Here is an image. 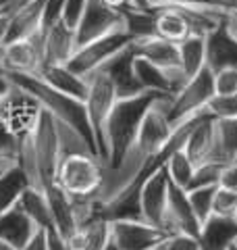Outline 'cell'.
Instances as JSON below:
<instances>
[{"label":"cell","mask_w":237,"mask_h":250,"mask_svg":"<svg viewBox=\"0 0 237 250\" xmlns=\"http://www.w3.org/2000/svg\"><path fill=\"white\" fill-rule=\"evenodd\" d=\"M4 75L13 85H17L23 92L31 94L40 103V106H42L46 113H50L57 121L69 125L71 129H75L77 134L85 140V144L92 148V152L98 156V148H96V140H94V131H92V125L88 119V111H85V104L81 100L71 98L67 94L54 90L52 85H48L38 75L13 73V71H4Z\"/></svg>","instance_id":"6da1fadb"},{"label":"cell","mask_w":237,"mask_h":250,"mask_svg":"<svg viewBox=\"0 0 237 250\" xmlns=\"http://www.w3.org/2000/svg\"><path fill=\"white\" fill-rule=\"evenodd\" d=\"M167 94L158 92H144L131 98H118L113 106L108 121H106V148L108 161L106 169H117L123 163L125 154L129 152L139 131V125L144 121L146 113Z\"/></svg>","instance_id":"7a4b0ae2"},{"label":"cell","mask_w":237,"mask_h":250,"mask_svg":"<svg viewBox=\"0 0 237 250\" xmlns=\"http://www.w3.org/2000/svg\"><path fill=\"white\" fill-rule=\"evenodd\" d=\"M106 167L92 152H67L60 156L57 184L73 200L98 198L104 186Z\"/></svg>","instance_id":"3957f363"},{"label":"cell","mask_w":237,"mask_h":250,"mask_svg":"<svg viewBox=\"0 0 237 250\" xmlns=\"http://www.w3.org/2000/svg\"><path fill=\"white\" fill-rule=\"evenodd\" d=\"M29 152L34 159V177L31 188L46 190L48 186L57 184V171L60 163V140L57 119L42 108L34 134L29 138Z\"/></svg>","instance_id":"277c9868"},{"label":"cell","mask_w":237,"mask_h":250,"mask_svg":"<svg viewBox=\"0 0 237 250\" xmlns=\"http://www.w3.org/2000/svg\"><path fill=\"white\" fill-rule=\"evenodd\" d=\"M215 96V77L208 67H204L196 77L183 83V88L175 96L164 100V113H167L169 123L177 127L192 117L208 111V104Z\"/></svg>","instance_id":"5b68a950"},{"label":"cell","mask_w":237,"mask_h":250,"mask_svg":"<svg viewBox=\"0 0 237 250\" xmlns=\"http://www.w3.org/2000/svg\"><path fill=\"white\" fill-rule=\"evenodd\" d=\"M88 96H85L83 104L88 111V119L94 131V140H96V148H98V159L106 165L108 161V148H106V121L113 106L117 104V90L110 83L108 77L102 71H94L88 75Z\"/></svg>","instance_id":"8992f818"},{"label":"cell","mask_w":237,"mask_h":250,"mask_svg":"<svg viewBox=\"0 0 237 250\" xmlns=\"http://www.w3.org/2000/svg\"><path fill=\"white\" fill-rule=\"evenodd\" d=\"M40 115H42V106L38 100L13 83L11 90L0 98V121H4L21 140H27L34 134Z\"/></svg>","instance_id":"52a82bcc"},{"label":"cell","mask_w":237,"mask_h":250,"mask_svg":"<svg viewBox=\"0 0 237 250\" xmlns=\"http://www.w3.org/2000/svg\"><path fill=\"white\" fill-rule=\"evenodd\" d=\"M131 42H133L131 36L125 29L113 31V34H108L104 38H98V40H94V42L79 46L73 54V59L67 62V67L71 71H75L77 75L88 77L90 73L98 71V69L104 65L108 59H113L117 52L127 48Z\"/></svg>","instance_id":"ba28073f"},{"label":"cell","mask_w":237,"mask_h":250,"mask_svg":"<svg viewBox=\"0 0 237 250\" xmlns=\"http://www.w3.org/2000/svg\"><path fill=\"white\" fill-rule=\"evenodd\" d=\"M44 42H46V31L40 29L29 38L4 44L0 48L2 71L38 75L40 69L44 67Z\"/></svg>","instance_id":"9c48e42d"},{"label":"cell","mask_w":237,"mask_h":250,"mask_svg":"<svg viewBox=\"0 0 237 250\" xmlns=\"http://www.w3.org/2000/svg\"><path fill=\"white\" fill-rule=\"evenodd\" d=\"M123 29V15L110 9L102 0H88V6L83 11V17L75 29L77 48L88 42H94L98 38H104L113 31Z\"/></svg>","instance_id":"30bf717a"},{"label":"cell","mask_w":237,"mask_h":250,"mask_svg":"<svg viewBox=\"0 0 237 250\" xmlns=\"http://www.w3.org/2000/svg\"><path fill=\"white\" fill-rule=\"evenodd\" d=\"M167 229L154 228L146 221H113L110 240L121 250H152L169 240Z\"/></svg>","instance_id":"8fae6325"},{"label":"cell","mask_w":237,"mask_h":250,"mask_svg":"<svg viewBox=\"0 0 237 250\" xmlns=\"http://www.w3.org/2000/svg\"><path fill=\"white\" fill-rule=\"evenodd\" d=\"M169 175L167 165L154 171L139 188V205H141V219L154 228L164 229L167 219V200H169Z\"/></svg>","instance_id":"7c38bea8"},{"label":"cell","mask_w":237,"mask_h":250,"mask_svg":"<svg viewBox=\"0 0 237 250\" xmlns=\"http://www.w3.org/2000/svg\"><path fill=\"white\" fill-rule=\"evenodd\" d=\"M171 182V179H169ZM164 229L169 233H187L198 238L202 229L200 219L196 217L192 202H189L187 190L175 184H169V200H167V219H164Z\"/></svg>","instance_id":"4fadbf2b"},{"label":"cell","mask_w":237,"mask_h":250,"mask_svg":"<svg viewBox=\"0 0 237 250\" xmlns=\"http://www.w3.org/2000/svg\"><path fill=\"white\" fill-rule=\"evenodd\" d=\"M133 62H136V52H133L131 44L127 48H123L121 52H117L113 59H108L104 65H102L98 71L104 73L110 83L115 85L117 96L118 98H131L138 96V94H144L141 85L133 71Z\"/></svg>","instance_id":"5bb4252c"},{"label":"cell","mask_w":237,"mask_h":250,"mask_svg":"<svg viewBox=\"0 0 237 250\" xmlns=\"http://www.w3.org/2000/svg\"><path fill=\"white\" fill-rule=\"evenodd\" d=\"M215 148H217V117L210 111H206L202 115V119L194 125V129L189 131L183 150L198 167L202 163L215 159Z\"/></svg>","instance_id":"9a60e30c"},{"label":"cell","mask_w":237,"mask_h":250,"mask_svg":"<svg viewBox=\"0 0 237 250\" xmlns=\"http://www.w3.org/2000/svg\"><path fill=\"white\" fill-rule=\"evenodd\" d=\"M131 48L136 52V57L146 59L148 62L164 69V71H181L179 44H173V42H167L158 36H152V38L133 40Z\"/></svg>","instance_id":"2e32d148"},{"label":"cell","mask_w":237,"mask_h":250,"mask_svg":"<svg viewBox=\"0 0 237 250\" xmlns=\"http://www.w3.org/2000/svg\"><path fill=\"white\" fill-rule=\"evenodd\" d=\"M152 9H154V27L158 38L173 44H181L189 36H194L189 19L181 6L158 4V6H152Z\"/></svg>","instance_id":"e0dca14e"},{"label":"cell","mask_w":237,"mask_h":250,"mask_svg":"<svg viewBox=\"0 0 237 250\" xmlns=\"http://www.w3.org/2000/svg\"><path fill=\"white\" fill-rule=\"evenodd\" d=\"M75 50H77L75 29H71L62 21H59L57 25L46 31L44 67L46 65H67V62L73 59Z\"/></svg>","instance_id":"ac0fdd59"},{"label":"cell","mask_w":237,"mask_h":250,"mask_svg":"<svg viewBox=\"0 0 237 250\" xmlns=\"http://www.w3.org/2000/svg\"><path fill=\"white\" fill-rule=\"evenodd\" d=\"M206 67L210 71L223 67H237V40L227 34L223 19L218 27L206 36Z\"/></svg>","instance_id":"d6986e66"},{"label":"cell","mask_w":237,"mask_h":250,"mask_svg":"<svg viewBox=\"0 0 237 250\" xmlns=\"http://www.w3.org/2000/svg\"><path fill=\"white\" fill-rule=\"evenodd\" d=\"M46 200L50 207V215H52V223L62 238H69L71 233L77 229V215H75V207L69 194L62 190L59 184H52L44 190Z\"/></svg>","instance_id":"ffe728a7"},{"label":"cell","mask_w":237,"mask_h":250,"mask_svg":"<svg viewBox=\"0 0 237 250\" xmlns=\"http://www.w3.org/2000/svg\"><path fill=\"white\" fill-rule=\"evenodd\" d=\"M237 240V219H225L212 215L202 223L198 244L200 250H231Z\"/></svg>","instance_id":"44dd1931"},{"label":"cell","mask_w":237,"mask_h":250,"mask_svg":"<svg viewBox=\"0 0 237 250\" xmlns=\"http://www.w3.org/2000/svg\"><path fill=\"white\" fill-rule=\"evenodd\" d=\"M38 77L52 85L54 90H59L62 94H67L71 98H77V100H85L88 96V77L83 75H77L75 71H71L67 65H46L40 69Z\"/></svg>","instance_id":"7402d4cb"},{"label":"cell","mask_w":237,"mask_h":250,"mask_svg":"<svg viewBox=\"0 0 237 250\" xmlns=\"http://www.w3.org/2000/svg\"><path fill=\"white\" fill-rule=\"evenodd\" d=\"M44 4L46 0H29L25 6H21L19 11H15L11 15V23H9V34H6V42H15V40H23L29 38L31 34L42 29V15H44Z\"/></svg>","instance_id":"603a6c76"},{"label":"cell","mask_w":237,"mask_h":250,"mask_svg":"<svg viewBox=\"0 0 237 250\" xmlns=\"http://www.w3.org/2000/svg\"><path fill=\"white\" fill-rule=\"evenodd\" d=\"M38 228L29 219L23 215L21 208H9L4 213H0V240L9 242L17 250H21L27 242L34 238Z\"/></svg>","instance_id":"cb8c5ba5"},{"label":"cell","mask_w":237,"mask_h":250,"mask_svg":"<svg viewBox=\"0 0 237 250\" xmlns=\"http://www.w3.org/2000/svg\"><path fill=\"white\" fill-rule=\"evenodd\" d=\"M118 13L123 15V29L131 36V40H141V38L156 36L152 6H141L133 0L131 4L123 6Z\"/></svg>","instance_id":"d4e9b609"},{"label":"cell","mask_w":237,"mask_h":250,"mask_svg":"<svg viewBox=\"0 0 237 250\" xmlns=\"http://www.w3.org/2000/svg\"><path fill=\"white\" fill-rule=\"evenodd\" d=\"M17 208L23 210L31 223L36 225L38 229H52L54 223H52V215H50V207H48V200H46V194L44 190H38V188H27L23 192V196L17 202Z\"/></svg>","instance_id":"484cf974"},{"label":"cell","mask_w":237,"mask_h":250,"mask_svg":"<svg viewBox=\"0 0 237 250\" xmlns=\"http://www.w3.org/2000/svg\"><path fill=\"white\" fill-rule=\"evenodd\" d=\"M31 186L27 173L19 165L0 171V213L17 207L23 192Z\"/></svg>","instance_id":"4316f807"},{"label":"cell","mask_w":237,"mask_h":250,"mask_svg":"<svg viewBox=\"0 0 237 250\" xmlns=\"http://www.w3.org/2000/svg\"><path fill=\"white\" fill-rule=\"evenodd\" d=\"M181 73L185 80H192L206 67V36H189L179 44Z\"/></svg>","instance_id":"83f0119b"},{"label":"cell","mask_w":237,"mask_h":250,"mask_svg":"<svg viewBox=\"0 0 237 250\" xmlns=\"http://www.w3.org/2000/svg\"><path fill=\"white\" fill-rule=\"evenodd\" d=\"M212 161L225 165L237 161V119H217V148Z\"/></svg>","instance_id":"f1b7e54d"},{"label":"cell","mask_w":237,"mask_h":250,"mask_svg":"<svg viewBox=\"0 0 237 250\" xmlns=\"http://www.w3.org/2000/svg\"><path fill=\"white\" fill-rule=\"evenodd\" d=\"M194 173H196V165L185 154L183 148L171 154V159L167 161V175L171 179V184L187 190L189 184H192V179H194Z\"/></svg>","instance_id":"f546056e"},{"label":"cell","mask_w":237,"mask_h":250,"mask_svg":"<svg viewBox=\"0 0 237 250\" xmlns=\"http://www.w3.org/2000/svg\"><path fill=\"white\" fill-rule=\"evenodd\" d=\"M23 140L9 129V125L0 121V171H6L15 165H19Z\"/></svg>","instance_id":"4dcf8cb0"},{"label":"cell","mask_w":237,"mask_h":250,"mask_svg":"<svg viewBox=\"0 0 237 250\" xmlns=\"http://www.w3.org/2000/svg\"><path fill=\"white\" fill-rule=\"evenodd\" d=\"M218 186H206V188H196V190H187L189 202L196 217L200 219V223H206L212 217V200H215V192Z\"/></svg>","instance_id":"1f68e13d"},{"label":"cell","mask_w":237,"mask_h":250,"mask_svg":"<svg viewBox=\"0 0 237 250\" xmlns=\"http://www.w3.org/2000/svg\"><path fill=\"white\" fill-rule=\"evenodd\" d=\"M223 169H225V163H218V161H206V163H202V165H198L194 179H192V184H189L187 190L206 188V186H218Z\"/></svg>","instance_id":"d6a6232c"},{"label":"cell","mask_w":237,"mask_h":250,"mask_svg":"<svg viewBox=\"0 0 237 250\" xmlns=\"http://www.w3.org/2000/svg\"><path fill=\"white\" fill-rule=\"evenodd\" d=\"M235 213H237V192L218 186L215 192V200H212V215L235 219Z\"/></svg>","instance_id":"836d02e7"},{"label":"cell","mask_w":237,"mask_h":250,"mask_svg":"<svg viewBox=\"0 0 237 250\" xmlns=\"http://www.w3.org/2000/svg\"><path fill=\"white\" fill-rule=\"evenodd\" d=\"M217 96H233L237 94V67H223L212 71Z\"/></svg>","instance_id":"e575fe53"},{"label":"cell","mask_w":237,"mask_h":250,"mask_svg":"<svg viewBox=\"0 0 237 250\" xmlns=\"http://www.w3.org/2000/svg\"><path fill=\"white\" fill-rule=\"evenodd\" d=\"M208 111L217 119H237V94H233V96H215L208 104Z\"/></svg>","instance_id":"d590c367"},{"label":"cell","mask_w":237,"mask_h":250,"mask_svg":"<svg viewBox=\"0 0 237 250\" xmlns=\"http://www.w3.org/2000/svg\"><path fill=\"white\" fill-rule=\"evenodd\" d=\"M88 6V0H65V9H62V23L71 29H77L79 21L83 17V11Z\"/></svg>","instance_id":"8d00e7d4"},{"label":"cell","mask_w":237,"mask_h":250,"mask_svg":"<svg viewBox=\"0 0 237 250\" xmlns=\"http://www.w3.org/2000/svg\"><path fill=\"white\" fill-rule=\"evenodd\" d=\"M62 9H65V0H46L42 15V31H48L62 19Z\"/></svg>","instance_id":"74e56055"},{"label":"cell","mask_w":237,"mask_h":250,"mask_svg":"<svg viewBox=\"0 0 237 250\" xmlns=\"http://www.w3.org/2000/svg\"><path fill=\"white\" fill-rule=\"evenodd\" d=\"M164 250H200L198 238L187 236V233H173L164 242Z\"/></svg>","instance_id":"f35d334b"},{"label":"cell","mask_w":237,"mask_h":250,"mask_svg":"<svg viewBox=\"0 0 237 250\" xmlns=\"http://www.w3.org/2000/svg\"><path fill=\"white\" fill-rule=\"evenodd\" d=\"M148 6H158V4H169V6H189V9H210L206 0H144ZM212 11V9H210ZM217 13V11H215Z\"/></svg>","instance_id":"ab89813d"},{"label":"cell","mask_w":237,"mask_h":250,"mask_svg":"<svg viewBox=\"0 0 237 250\" xmlns=\"http://www.w3.org/2000/svg\"><path fill=\"white\" fill-rule=\"evenodd\" d=\"M218 186L227 188V190L237 192V161H235V163H229V165H225Z\"/></svg>","instance_id":"60d3db41"},{"label":"cell","mask_w":237,"mask_h":250,"mask_svg":"<svg viewBox=\"0 0 237 250\" xmlns=\"http://www.w3.org/2000/svg\"><path fill=\"white\" fill-rule=\"evenodd\" d=\"M212 11H217L220 15L227 13H237V0H206Z\"/></svg>","instance_id":"b9f144b4"},{"label":"cell","mask_w":237,"mask_h":250,"mask_svg":"<svg viewBox=\"0 0 237 250\" xmlns=\"http://www.w3.org/2000/svg\"><path fill=\"white\" fill-rule=\"evenodd\" d=\"M46 240H48V250H71L67 246L65 238H62L54 228L52 229H46Z\"/></svg>","instance_id":"7bdbcfd3"},{"label":"cell","mask_w":237,"mask_h":250,"mask_svg":"<svg viewBox=\"0 0 237 250\" xmlns=\"http://www.w3.org/2000/svg\"><path fill=\"white\" fill-rule=\"evenodd\" d=\"M21 250H48V240H46V231H44V229H38V231L34 233V238H31Z\"/></svg>","instance_id":"ee69618b"},{"label":"cell","mask_w":237,"mask_h":250,"mask_svg":"<svg viewBox=\"0 0 237 250\" xmlns=\"http://www.w3.org/2000/svg\"><path fill=\"white\" fill-rule=\"evenodd\" d=\"M29 0H0V15H13L19 11L21 6H25Z\"/></svg>","instance_id":"f6af8a7d"},{"label":"cell","mask_w":237,"mask_h":250,"mask_svg":"<svg viewBox=\"0 0 237 250\" xmlns=\"http://www.w3.org/2000/svg\"><path fill=\"white\" fill-rule=\"evenodd\" d=\"M223 25L227 29V34L237 40V13H227L223 15Z\"/></svg>","instance_id":"bcb514c9"},{"label":"cell","mask_w":237,"mask_h":250,"mask_svg":"<svg viewBox=\"0 0 237 250\" xmlns=\"http://www.w3.org/2000/svg\"><path fill=\"white\" fill-rule=\"evenodd\" d=\"M9 23H11V15H0V48L6 42V34H9Z\"/></svg>","instance_id":"7dc6e473"},{"label":"cell","mask_w":237,"mask_h":250,"mask_svg":"<svg viewBox=\"0 0 237 250\" xmlns=\"http://www.w3.org/2000/svg\"><path fill=\"white\" fill-rule=\"evenodd\" d=\"M104 4H108L110 9H115V11H121L123 6H127V4H131L133 0H102Z\"/></svg>","instance_id":"c3c4849f"},{"label":"cell","mask_w":237,"mask_h":250,"mask_svg":"<svg viewBox=\"0 0 237 250\" xmlns=\"http://www.w3.org/2000/svg\"><path fill=\"white\" fill-rule=\"evenodd\" d=\"M11 90V82L6 80V75H4V71H0V98L4 96L6 92Z\"/></svg>","instance_id":"681fc988"},{"label":"cell","mask_w":237,"mask_h":250,"mask_svg":"<svg viewBox=\"0 0 237 250\" xmlns=\"http://www.w3.org/2000/svg\"><path fill=\"white\" fill-rule=\"evenodd\" d=\"M0 250H17L13 244H9V242H4V240H0Z\"/></svg>","instance_id":"f907efd6"},{"label":"cell","mask_w":237,"mask_h":250,"mask_svg":"<svg viewBox=\"0 0 237 250\" xmlns=\"http://www.w3.org/2000/svg\"><path fill=\"white\" fill-rule=\"evenodd\" d=\"M104 250H121V248H118V246L115 244V242H113V240H110V242H108V244H106V248H104Z\"/></svg>","instance_id":"816d5d0a"},{"label":"cell","mask_w":237,"mask_h":250,"mask_svg":"<svg viewBox=\"0 0 237 250\" xmlns=\"http://www.w3.org/2000/svg\"><path fill=\"white\" fill-rule=\"evenodd\" d=\"M152 250H164V244H160V246H156V248H152Z\"/></svg>","instance_id":"f5cc1de1"},{"label":"cell","mask_w":237,"mask_h":250,"mask_svg":"<svg viewBox=\"0 0 237 250\" xmlns=\"http://www.w3.org/2000/svg\"><path fill=\"white\" fill-rule=\"evenodd\" d=\"M0 71H2V59H0Z\"/></svg>","instance_id":"db71d44e"},{"label":"cell","mask_w":237,"mask_h":250,"mask_svg":"<svg viewBox=\"0 0 237 250\" xmlns=\"http://www.w3.org/2000/svg\"><path fill=\"white\" fill-rule=\"evenodd\" d=\"M231 250H237V246H235V244H233V246H231Z\"/></svg>","instance_id":"11a10c76"},{"label":"cell","mask_w":237,"mask_h":250,"mask_svg":"<svg viewBox=\"0 0 237 250\" xmlns=\"http://www.w3.org/2000/svg\"><path fill=\"white\" fill-rule=\"evenodd\" d=\"M235 219H237V213H235Z\"/></svg>","instance_id":"9f6ffc18"}]
</instances>
